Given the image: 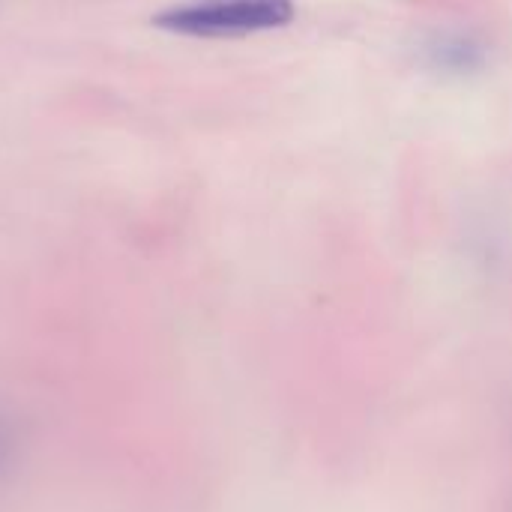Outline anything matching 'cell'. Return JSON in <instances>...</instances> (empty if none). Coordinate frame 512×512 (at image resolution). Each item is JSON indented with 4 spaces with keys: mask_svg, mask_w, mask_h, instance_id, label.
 I'll return each mask as SVG.
<instances>
[{
    "mask_svg": "<svg viewBox=\"0 0 512 512\" xmlns=\"http://www.w3.org/2000/svg\"><path fill=\"white\" fill-rule=\"evenodd\" d=\"M12 456H15V429H12V423L0 414V474L9 468Z\"/></svg>",
    "mask_w": 512,
    "mask_h": 512,
    "instance_id": "cell-2",
    "label": "cell"
},
{
    "mask_svg": "<svg viewBox=\"0 0 512 512\" xmlns=\"http://www.w3.org/2000/svg\"><path fill=\"white\" fill-rule=\"evenodd\" d=\"M294 18V0H180L162 9L153 24L177 36L234 39L282 30Z\"/></svg>",
    "mask_w": 512,
    "mask_h": 512,
    "instance_id": "cell-1",
    "label": "cell"
}]
</instances>
